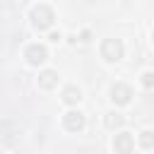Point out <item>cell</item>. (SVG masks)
<instances>
[{
  "mask_svg": "<svg viewBox=\"0 0 154 154\" xmlns=\"http://www.w3.org/2000/svg\"><path fill=\"white\" fill-rule=\"evenodd\" d=\"M111 94H113V101H118V103H128L130 96H132L130 87H125V84H116V87L111 89Z\"/></svg>",
  "mask_w": 154,
  "mask_h": 154,
  "instance_id": "3",
  "label": "cell"
},
{
  "mask_svg": "<svg viewBox=\"0 0 154 154\" xmlns=\"http://www.w3.org/2000/svg\"><path fill=\"white\" fill-rule=\"evenodd\" d=\"M65 101H67V103H75V101H79V89H75V87H67V89H65Z\"/></svg>",
  "mask_w": 154,
  "mask_h": 154,
  "instance_id": "7",
  "label": "cell"
},
{
  "mask_svg": "<svg viewBox=\"0 0 154 154\" xmlns=\"http://www.w3.org/2000/svg\"><path fill=\"white\" fill-rule=\"evenodd\" d=\"M41 84H43V87H53V84H55V72L46 70V72L41 75Z\"/></svg>",
  "mask_w": 154,
  "mask_h": 154,
  "instance_id": "8",
  "label": "cell"
},
{
  "mask_svg": "<svg viewBox=\"0 0 154 154\" xmlns=\"http://www.w3.org/2000/svg\"><path fill=\"white\" fill-rule=\"evenodd\" d=\"M130 147H132V137H130L128 132H120V135L116 137V149H118V154H128Z\"/></svg>",
  "mask_w": 154,
  "mask_h": 154,
  "instance_id": "6",
  "label": "cell"
},
{
  "mask_svg": "<svg viewBox=\"0 0 154 154\" xmlns=\"http://www.w3.org/2000/svg\"><path fill=\"white\" fill-rule=\"evenodd\" d=\"M142 84L144 87H154V72H144L142 75Z\"/></svg>",
  "mask_w": 154,
  "mask_h": 154,
  "instance_id": "11",
  "label": "cell"
},
{
  "mask_svg": "<svg viewBox=\"0 0 154 154\" xmlns=\"http://www.w3.org/2000/svg\"><path fill=\"white\" fill-rule=\"evenodd\" d=\"M120 123H123L120 116H108V118H106V125H108V128H116V125H120Z\"/></svg>",
  "mask_w": 154,
  "mask_h": 154,
  "instance_id": "10",
  "label": "cell"
},
{
  "mask_svg": "<svg viewBox=\"0 0 154 154\" xmlns=\"http://www.w3.org/2000/svg\"><path fill=\"white\" fill-rule=\"evenodd\" d=\"M101 53H103V58L106 60H118L120 55H123V46H120V41H116V38H108L106 43H103V48H101Z\"/></svg>",
  "mask_w": 154,
  "mask_h": 154,
  "instance_id": "2",
  "label": "cell"
},
{
  "mask_svg": "<svg viewBox=\"0 0 154 154\" xmlns=\"http://www.w3.org/2000/svg\"><path fill=\"white\" fill-rule=\"evenodd\" d=\"M140 142H142V147H152V144H154V135H152L149 130H144L142 137H140Z\"/></svg>",
  "mask_w": 154,
  "mask_h": 154,
  "instance_id": "9",
  "label": "cell"
},
{
  "mask_svg": "<svg viewBox=\"0 0 154 154\" xmlns=\"http://www.w3.org/2000/svg\"><path fill=\"white\" fill-rule=\"evenodd\" d=\"M26 58H29V63H31V65H38V63H43V60H46V48H43V46H29Z\"/></svg>",
  "mask_w": 154,
  "mask_h": 154,
  "instance_id": "5",
  "label": "cell"
},
{
  "mask_svg": "<svg viewBox=\"0 0 154 154\" xmlns=\"http://www.w3.org/2000/svg\"><path fill=\"white\" fill-rule=\"evenodd\" d=\"M31 17H34V26L36 29H48L51 22H53V12L48 7H36Z\"/></svg>",
  "mask_w": 154,
  "mask_h": 154,
  "instance_id": "1",
  "label": "cell"
},
{
  "mask_svg": "<svg viewBox=\"0 0 154 154\" xmlns=\"http://www.w3.org/2000/svg\"><path fill=\"white\" fill-rule=\"evenodd\" d=\"M65 125H67L70 130H82V128H84V116H82L79 111H70V113L65 116Z\"/></svg>",
  "mask_w": 154,
  "mask_h": 154,
  "instance_id": "4",
  "label": "cell"
}]
</instances>
